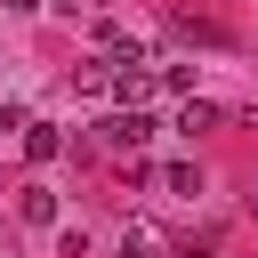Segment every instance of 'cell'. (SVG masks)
Listing matches in <instances>:
<instances>
[{"instance_id": "5", "label": "cell", "mask_w": 258, "mask_h": 258, "mask_svg": "<svg viewBox=\"0 0 258 258\" xmlns=\"http://www.w3.org/2000/svg\"><path fill=\"white\" fill-rule=\"evenodd\" d=\"M16 218H24V226H56V194H48V185H24V194H16Z\"/></svg>"}, {"instance_id": "8", "label": "cell", "mask_w": 258, "mask_h": 258, "mask_svg": "<svg viewBox=\"0 0 258 258\" xmlns=\"http://www.w3.org/2000/svg\"><path fill=\"white\" fill-rule=\"evenodd\" d=\"M113 258H153V234H145V226H129V234H121V250H113Z\"/></svg>"}, {"instance_id": "9", "label": "cell", "mask_w": 258, "mask_h": 258, "mask_svg": "<svg viewBox=\"0 0 258 258\" xmlns=\"http://www.w3.org/2000/svg\"><path fill=\"white\" fill-rule=\"evenodd\" d=\"M177 258H210V242H177Z\"/></svg>"}, {"instance_id": "7", "label": "cell", "mask_w": 258, "mask_h": 258, "mask_svg": "<svg viewBox=\"0 0 258 258\" xmlns=\"http://www.w3.org/2000/svg\"><path fill=\"white\" fill-rule=\"evenodd\" d=\"M161 185H169V194H202V169H194V161H169Z\"/></svg>"}, {"instance_id": "2", "label": "cell", "mask_w": 258, "mask_h": 258, "mask_svg": "<svg viewBox=\"0 0 258 258\" xmlns=\"http://www.w3.org/2000/svg\"><path fill=\"white\" fill-rule=\"evenodd\" d=\"M169 32H177V40H194V48H226V24L194 16V8H177V16H169Z\"/></svg>"}, {"instance_id": "3", "label": "cell", "mask_w": 258, "mask_h": 258, "mask_svg": "<svg viewBox=\"0 0 258 258\" xmlns=\"http://www.w3.org/2000/svg\"><path fill=\"white\" fill-rule=\"evenodd\" d=\"M64 153V129L56 121H24V161H56Z\"/></svg>"}, {"instance_id": "6", "label": "cell", "mask_w": 258, "mask_h": 258, "mask_svg": "<svg viewBox=\"0 0 258 258\" xmlns=\"http://www.w3.org/2000/svg\"><path fill=\"white\" fill-rule=\"evenodd\" d=\"M177 129H185V137H202V129H218V105H202V97H185V105H177Z\"/></svg>"}, {"instance_id": "4", "label": "cell", "mask_w": 258, "mask_h": 258, "mask_svg": "<svg viewBox=\"0 0 258 258\" xmlns=\"http://www.w3.org/2000/svg\"><path fill=\"white\" fill-rule=\"evenodd\" d=\"M73 89H81V97H113V56H89V64H73Z\"/></svg>"}, {"instance_id": "1", "label": "cell", "mask_w": 258, "mask_h": 258, "mask_svg": "<svg viewBox=\"0 0 258 258\" xmlns=\"http://www.w3.org/2000/svg\"><path fill=\"white\" fill-rule=\"evenodd\" d=\"M145 137H153V121H145V105H121V113H105L97 129H89V145H105V153H145Z\"/></svg>"}, {"instance_id": "10", "label": "cell", "mask_w": 258, "mask_h": 258, "mask_svg": "<svg viewBox=\"0 0 258 258\" xmlns=\"http://www.w3.org/2000/svg\"><path fill=\"white\" fill-rule=\"evenodd\" d=\"M0 8H48V0H0Z\"/></svg>"}]
</instances>
